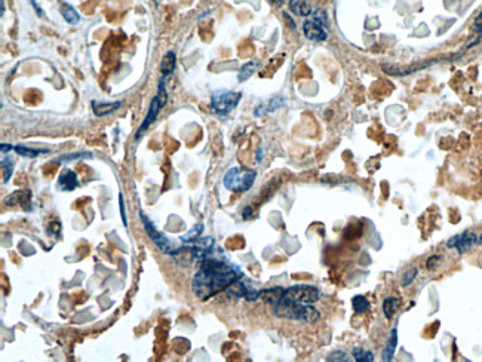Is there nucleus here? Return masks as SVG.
Instances as JSON below:
<instances>
[{
    "instance_id": "22",
    "label": "nucleus",
    "mask_w": 482,
    "mask_h": 362,
    "mask_svg": "<svg viewBox=\"0 0 482 362\" xmlns=\"http://www.w3.org/2000/svg\"><path fill=\"white\" fill-rule=\"evenodd\" d=\"M285 104V99L282 97H275L273 99H270L269 104H267V107L264 109V106H260L258 109H256V112L254 114L256 116H261V114H264V113H269V112H275V110H278L279 107H282Z\"/></svg>"
},
{
    "instance_id": "17",
    "label": "nucleus",
    "mask_w": 482,
    "mask_h": 362,
    "mask_svg": "<svg viewBox=\"0 0 482 362\" xmlns=\"http://www.w3.org/2000/svg\"><path fill=\"white\" fill-rule=\"evenodd\" d=\"M289 9L292 14L298 16L312 15V6L306 0H289Z\"/></svg>"
},
{
    "instance_id": "35",
    "label": "nucleus",
    "mask_w": 482,
    "mask_h": 362,
    "mask_svg": "<svg viewBox=\"0 0 482 362\" xmlns=\"http://www.w3.org/2000/svg\"><path fill=\"white\" fill-rule=\"evenodd\" d=\"M29 2H30V3H31V5H33V8L36 9V12H37V15H39V16H42V15H43L42 9L39 8V5L36 3V0H29Z\"/></svg>"
},
{
    "instance_id": "21",
    "label": "nucleus",
    "mask_w": 482,
    "mask_h": 362,
    "mask_svg": "<svg viewBox=\"0 0 482 362\" xmlns=\"http://www.w3.org/2000/svg\"><path fill=\"white\" fill-rule=\"evenodd\" d=\"M352 307H353L354 313L362 315V313L368 312L369 309H371V305H369L368 298L365 295H354L353 298H352Z\"/></svg>"
},
{
    "instance_id": "6",
    "label": "nucleus",
    "mask_w": 482,
    "mask_h": 362,
    "mask_svg": "<svg viewBox=\"0 0 482 362\" xmlns=\"http://www.w3.org/2000/svg\"><path fill=\"white\" fill-rule=\"evenodd\" d=\"M282 298L289 300V301H296V303L313 305L321 298V293L313 285H294V287L285 288Z\"/></svg>"
},
{
    "instance_id": "29",
    "label": "nucleus",
    "mask_w": 482,
    "mask_h": 362,
    "mask_svg": "<svg viewBox=\"0 0 482 362\" xmlns=\"http://www.w3.org/2000/svg\"><path fill=\"white\" fill-rule=\"evenodd\" d=\"M417 275H418V270H417L415 267H412V269H410L408 272H405V273H404V278H402V282H401V284H402V287H408V285H411L412 280L417 278Z\"/></svg>"
},
{
    "instance_id": "40",
    "label": "nucleus",
    "mask_w": 482,
    "mask_h": 362,
    "mask_svg": "<svg viewBox=\"0 0 482 362\" xmlns=\"http://www.w3.org/2000/svg\"><path fill=\"white\" fill-rule=\"evenodd\" d=\"M478 244H481V245H482V235L478 237Z\"/></svg>"
},
{
    "instance_id": "30",
    "label": "nucleus",
    "mask_w": 482,
    "mask_h": 362,
    "mask_svg": "<svg viewBox=\"0 0 482 362\" xmlns=\"http://www.w3.org/2000/svg\"><path fill=\"white\" fill-rule=\"evenodd\" d=\"M312 18L315 19V21L321 23L322 26L328 27V16H326V12L324 11V9H318V11L312 12Z\"/></svg>"
},
{
    "instance_id": "33",
    "label": "nucleus",
    "mask_w": 482,
    "mask_h": 362,
    "mask_svg": "<svg viewBox=\"0 0 482 362\" xmlns=\"http://www.w3.org/2000/svg\"><path fill=\"white\" fill-rule=\"evenodd\" d=\"M473 28H475L478 33H482V11L481 14L476 16V19H475V23H473Z\"/></svg>"
},
{
    "instance_id": "28",
    "label": "nucleus",
    "mask_w": 482,
    "mask_h": 362,
    "mask_svg": "<svg viewBox=\"0 0 482 362\" xmlns=\"http://www.w3.org/2000/svg\"><path fill=\"white\" fill-rule=\"evenodd\" d=\"M92 159V153H71V154H64V156H59L55 159V162H70V160H76V159Z\"/></svg>"
},
{
    "instance_id": "32",
    "label": "nucleus",
    "mask_w": 482,
    "mask_h": 362,
    "mask_svg": "<svg viewBox=\"0 0 482 362\" xmlns=\"http://www.w3.org/2000/svg\"><path fill=\"white\" fill-rule=\"evenodd\" d=\"M439 260H441L439 255H432V257H429V258H427V262H426V267H427V270H433V269L438 266Z\"/></svg>"
},
{
    "instance_id": "2",
    "label": "nucleus",
    "mask_w": 482,
    "mask_h": 362,
    "mask_svg": "<svg viewBox=\"0 0 482 362\" xmlns=\"http://www.w3.org/2000/svg\"><path fill=\"white\" fill-rule=\"evenodd\" d=\"M273 315L279 319L298 320L306 324H315L321 319V312L313 307V305L296 303L285 298H281V301L273 306Z\"/></svg>"
},
{
    "instance_id": "27",
    "label": "nucleus",
    "mask_w": 482,
    "mask_h": 362,
    "mask_svg": "<svg viewBox=\"0 0 482 362\" xmlns=\"http://www.w3.org/2000/svg\"><path fill=\"white\" fill-rule=\"evenodd\" d=\"M202 232H203V226H202V224H198V226H195L188 233H185V235L181 236V242L185 244V242L195 240V239H198V237L202 235Z\"/></svg>"
},
{
    "instance_id": "31",
    "label": "nucleus",
    "mask_w": 482,
    "mask_h": 362,
    "mask_svg": "<svg viewBox=\"0 0 482 362\" xmlns=\"http://www.w3.org/2000/svg\"><path fill=\"white\" fill-rule=\"evenodd\" d=\"M119 207H120V217H122L123 226H128L127 212H125V202H123V195H122V193H119Z\"/></svg>"
},
{
    "instance_id": "23",
    "label": "nucleus",
    "mask_w": 482,
    "mask_h": 362,
    "mask_svg": "<svg viewBox=\"0 0 482 362\" xmlns=\"http://www.w3.org/2000/svg\"><path fill=\"white\" fill-rule=\"evenodd\" d=\"M14 150L18 154L24 156V157H37L39 154L49 153V150H43V149H31L27 146H15Z\"/></svg>"
},
{
    "instance_id": "3",
    "label": "nucleus",
    "mask_w": 482,
    "mask_h": 362,
    "mask_svg": "<svg viewBox=\"0 0 482 362\" xmlns=\"http://www.w3.org/2000/svg\"><path fill=\"white\" fill-rule=\"evenodd\" d=\"M257 178V171L254 169H243L241 167H232L223 178V186L230 192L243 193L248 192Z\"/></svg>"
},
{
    "instance_id": "16",
    "label": "nucleus",
    "mask_w": 482,
    "mask_h": 362,
    "mask_svg": "<svg viewBox=\"0 0 482 362\" xmlns=\"http://www.w3.org/2000/svg\"><path fill=\"white\" fill-rule=\"evenodd\" d=\"M175 66H177V55H175L174 51H168L165 54V56H163V59H162V64H160L162 76L170 77L171 74L174 73V70H175Z\"/></svg>"
},
{
    "instance_id": "36",
    "label": "nucleus",
    "mask_w": 482,
    "mask_h": 362,
    "mask_svg": "<svg viewBox=\"0 0 482 362\" xmlns=\"http://www.w3.org/2000/svg\"><path fill=\"white\" fill-rule=\"evenodd\" d=\"M284 18H285V19H286V21H288V26H289V27H291V28H296V23H294V21H292V19L289 18V15H288V14H284Z\"/></svg>"
},
{
    "instance_id": "13",
    "label": "nucleus",
    "mask_w": 482,
    "mask_h": 362,
    "mask_svg": "<svg viewBox=\"0 0 482 362\" xmlns=\"http://www.w3.org/2000/svg\"><path fill=\"white\" fill-rule=\"evenodd\" d=\"M285 288L281 287H273V288H266L260 291V300H263L264 303L275 306L278 301H281V298L284 297Z\"/></svg>"
},
{
    "instance_id": "5",
    "label": "nucleus",
    "mask_w": 482,
    "mask_h": 362,
    "mask_svg": "<svg viewBox=\"0 0 482 362\" xmlns=\"http://www.w3.org/2000/svg\"><path fill=\"white\" fill-rule=\"evenodd\" d=\"M140 217H141L142 226H144V230H145L147 236L153 240V244L156 245L159 250L162 251V252H165V254H170V255H175V254L180 252L181 248H177L163 233H160L159 230H156V227L145 217V214L142 211H140Z\"/></svg>"
},
{
    "instance_id": "19",
    "label": "nucleus",
    "mask_w": 482,
    "mask_h": 362,
    "mask_svg": "<svg viewBox=\"0 0 482 362\" xmlns=\"http://www.w3.org/2000/svg\"><path fill=\"white\" fill-rule=\"evenodd\" d=\"M59 12L62 15V18L71 24V26H76V24H79V21H80V15L76 12V9L70 6V5H67V3H62L61 5V8H59Z\"/></svg>"
},
{
    "instance_id": "38",
    "label": "nucleus",
    "mask_w": 482,
    "mask_h": 362,
    "mask_svg": "<svg viewBox=\"0 0 482 362\" xmlns=\"http://www.w3.org/2000/svg\"><path fill=\"white\" fill-rule=\"evenodd\" d=\"M0 9H2V15H5V11H6V8H5V0H0Z\"/></svg>"
},
{
    "instance_id": "39",
    "label": "nucleus",
    "mask_w": 482,
    "mask_h": 362,
    "mask_svg": "<svg viewBox=\"0 0 482 362\" xmlns=\"http://www.w3.org/2000/svg\"><path fill=\"white\" fill-rule=\"evenodd\" d=\"M271 3H276V5H282L284 3V0H270Z\"/></svg>"
},
{
    "instance_id": "34",
    "label": "nucleus",
    "mask_w": 482,
    "mask_h": 362,
    "mask_svg": "<svg viewBox=\"0 0 482 362\" xmlns=\"http://www.w3.org/2000/svg\"><path fill=\"white\" fill-rule=\"evenodd\" d=\"M0 149H2V154H3V156H6V154L9 153L11 150H14V146H11V144H5V143H2V146H0Z\"/></svg>"
},
{
    "instance_id": "14",
    "label": "nucleus",
    "mask_w": 482,
    "mask_h": 362,
    "mask_svg": "<svg viewBox=\"0 0 482 362\" xmlns=\"http://www.w3.org/2000/svg\"><path fill=\"white\" fill-rule=\"evenodd\" d=\"M92 106V112L95 116H107L110 113L116 112L120 106H122V101H113V103H98V101H92L91 103Z\"/></svg>"
},
{
    "instance_id": "18",
    "label": "nucleus",
    "mask_w": 482,
    "mask_h": 362,
    "mask_svg": "<svg viewBox=\"0 0 482 362\" xmlns=\"http://www.w3.org/2000/svg\"><path fill=\"white\" fill-rule=\"evenodd\" d=\"M258 67H260V63H258V61H248V63H245L241 69H239V71H238V81H239V82L248 81V79L256 73L257 70H258Z\"/></svg>"
},
{
    "instance_id": "9",
    "label": "nucleus",
    "mask_w": 482,
    "mask_h": 362,
    "mask_svg": "<svg viewBox=\"0 0 482 362\" xmlns=\"http://www.w3.org/2000/svg\"><path fill=\"white\" fill-rule=\"evenodd\" d=\"M478 244V236L472 232H463L460 235H455L447 242L448 248H455L458 254H465L468 252L473 245Z\"/></svg>"
},
{
    "instance_id": "25",
    "label": "nucleus",
    "mask_w": 482,
    "mask_h": 362,
    "mask_svg": "<svg viewBox=\"0 0 482 362\" xmlns=\"http://www.w3.org/2000/svg\"><path fill=\"white\" fill-rule=\"evenodd\" d=\"M2 171H3V183H8L14 172V162L6 156H3L2 159Z\"/></svg>"
},
{
    "instance_id": "24",
    "label": "nucleus",
    "mask_w": 482,
    "mask_h": 362,
    "mask_svg": "<svg viewBox=\"0 0 482 362\" xmlns=\"http://www.w3.org/2000/svg\"><path fill=\"white\" fill-rule=\"evenodd\" d=\"M353 359L356 362H372L374 361V353L364 348H354L352 350Z\"/></svg>"
},
{
    "instance_id": "7",
    "label": "nucleus",
    "mask_w": 482,
    "mask_h": 362,
    "mask_svg": "<svg viewBox=\"0 0 482 362\" xmlns=\"http://www.w3.org/2000/svg\"><path fill=\"white\" fill-rule=\"evenodd\" d=\"M214 245H215V240L214 237H200L195 240H190V242H185L183 244V248H188L192 252V258L193 260H198L202 262L208 257H211L214 252Z\"/></svg>"
},
{
    "instance_id": "26",
    "label": "nucleus",
    "mask_w": 482,
    "mask_h": 362,
    "mask_svg": "<svg viewBox=\"0 0 482 362\" xmlns=\"http://www.w3.org/2000/svg\"><path fill=\"white\" fill-rule=\"evenodd\" d=\"M326 361L329 362H350L352 358H349V355L343 350H334L328 355Z\"/></svg>"
},
{
    "instance_id": "20",
    "label": "nucleus",
    "mask_w": 482,
    "mask_h": 362,
    "mask_svg": "<svg viewBox=\"0 0 482 362\" xmlns=\"http://www.w3.org/2000/svg\"><path fill=\"white\" fill-rule=\"evenodd\" d=\"M401 305V300L397 297H387L383 301V313L386 316V319H392L396 309Z\"/></svg>"
},
{
    "instance_id": "8",
    "label": "nucleus",
    "mask_w": 482,
    "mask_h": 362,
    "mask_svg": "<svg viewBox=\"0 0 482 362\" xmlns=\"http://www.w3.org/2000/svg\"><path fill=\"white\" fill-rule=\"evenodd\" d=\"M226 293L235 298H245L246 301H256L260 298V291H257L253 287L243 284L241 279L233 282L232 285H228L226 288Z\"/></svg>"
},
{
    "instance_id": "37",
    "label": "nucleus",
    "mask_w": 482,
    "mask_h": 362,
    "mask_svg": "<svg viewBox=\"0 0 482 362\" xmlns=\"http://www.w3.org/2000/svg\"><path fill=\"white\" fill-rule=\"evenodd\" d=\"M251 211H253V208H251V207H248V208L243 209V218H248V217L251 215Z\"/></svg>"
},
{
    "instance_id": "15",
    "label": "nucleus",
    "mask_w": 482,
    "mask_h": 362,
    "mask_svg": "<svg viewBox=\"0 0 482 362\" xmlns=\"http://www.w3.org/2000/svg\"><path fill=\"white\" fill-rule=\"evenodd\" d=\"M397 348V330L396 328H392L390 335H389V340H387V345L383 350V361L389 362L393 359L395 356V352Z\"/></svg>"
},
{
    "instance_id": "12",
    "label": "nucleus",
    "mask_w": 482,
    "mask_h": 362,
    "mask_svg": "<svg viewBox=\"0 0 482 362\" xmlns=\"http://www.w3.org/2000/svg\"><path fill=\"white\" fill-rule=\"evenodd\" d=\"M79 180L76 172L70 168H64L59 174L57 180V189L61 192H73L74 189L79 187Z\"/></svg>"
},
{
    "instance_id": "10",
    "label": "nucleus",
    "mask_w": 482,
    "mask_h": 362,
    "mask_svg": "<svg viewBox=\"0 0 482 362\" xmlns=\"http://www.w3.org/2000/svg\"><path fill=\"white\" fill-rule=\"evenodd\" d=\"M303 31L304 36L312 41V42H324L328 39V30L325 26H322L321 23L315 21V19H306L303 24Z\"/></svg>"
},
{
    "instance_id": "1",
    "label": "nucleus",
    "mask_w": 482,
    "mask_h": 362,
    "mask_svg": "<svg viewBox=\"0 0 482 362\" xmlns=\"http://www.w3.org/2000/svg\"><path fill=\"white\" fill-rule=\"evenodd\" d=\"M199 263L200 265L192 279V291L200 300L226 291L228 285L243 278L241 267L227 260L208 257Z\"/></svg>"
},
{
    "instance_id": "11",
    "label": "nucleus",
    "mask_w": 482,
    "mask_h": 362,
    "mask_svg": "<svg viewBox=\"0 0 482 362\" xmlns=\"http://www.w3.org/2000/svg\"><path fill=\"white\" fill-rule=\"evenodd\" d=\"M160 109H163V106H162V103H160L159 97L155 95L153 99H152V103H150V107H149V112H147L145 119L142 120L141 126L138 128V131H137V134H135V139H137V141L141 138L142 134L145 132V129H147L149 126L152 125V124L156 120L157 114H159V112H160Z\"/></svg>"
},
{
    "instance_id": "4",
    "label": "nucleus",
    "mask_w": 482,
    "mask_h": 362,
    "mask_svg": "<svg viewBox=\"0 0 482 362\" xmlns=\"http://www.w3.org/2000/svg\"><path fill=\"white\" fill-rule=\"evenodd\" d=\"M242 98V92H233L227 89L214 91L211 95V109L218 116H226L236 109Z\"/></svg>"
}]
</instances>
